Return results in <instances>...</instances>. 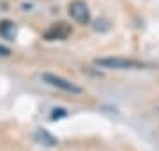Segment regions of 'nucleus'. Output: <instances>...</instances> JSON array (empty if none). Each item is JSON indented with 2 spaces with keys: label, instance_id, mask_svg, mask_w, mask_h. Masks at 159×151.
<instances>
[{
  "label": "nucleus",
  "instance_id": "8",
  "mask_svg": "<svg viewBox=\"0 0 159 151\" xmlns=\"http://www.w3.org/2000/svg\"><path fill=\"white\" fill-rule=\"evenodd\" d=\"M9 55H11V50L4 45H0V57H9Z\"/></svg>",
  "mask_w": 159,
  "mask_h": 151
},
{
  "label": "nucleus",
  "instance_id": "3",
  "mask_svg": "<svg viewBox=\"0 0 159 151\" xmlns=\"http://www.w3.org/2000/svg\"><path fill=\"white\" fill-rule=\"evenodd\" d=\"M69 16L73 18L76 23L80 25H89L90 23V11H89V6H87L83 0H74L71 2L67 7Z\"/></svg>",
  "mask_w": 159,
  "mask_h": 151
},
{
  "label": "nucleus",
  "instance_id": "1",
  "mask_svg": "<svg viewBox=\"0 0 159 151\" xmlns=\"http://www.w3.org/2000/svg\"><path fill=\"white\" fill-rule=\"evenodd\" d=\"M94 64L99 68H106V70H142V68H147V64L125 57H101L94 59Z\"/></svg>",
  "mask_w": 159,
  "mask_h": 151
},
{
  "label": "nucleus",
  "instance_id": "6",
  "mask_svg": "<svg viewBox=\"0 0 159 151\" xmlns=\"http://www.w3.org/2000/svg\"><path fill=\"white\" fill-rule=\"evenodd\" d=\"M110 29V22L108 20H96L94 22V30H97V32H104V30Z\"/></svg>",
  "mask_w": 159,
  "mask_h": 151
},
{
  "label": "nucleus",
  "instance_id": "2",
  "mask_svg": "<svg viewBox=\"0 0 159 151\" xmlns=\"http://www.w3.org/2000/svg\"><path fill=\"white\" fill-rule=\"evenodd\" d=\"M43 80H44L48 85H51V87L66 91V93H71V94H81L83 93V89L80 87V85H76L74 82L67 80V78H64V76L53 75V73H43Z\"/></svg>",
  "mask_w": 159,
  "mask_h": 151
},
{
  "label": "nucleus",
  "instance_id": "7",
  "mask_svg": "<svg viewBox=\"0 0 159 151\" xmlns=\"http://www.w3.org/2000/svg\"><path fill=\"white\" fill-rule=\"evenodd\" d=\"M67 116L66 109H53V114H51V119H58V117H64Z\"/></svg>",
  "mask_w": 159,
  "mask_h": 151
},
{
  "label": "nucleus",
  "instance_id": "4",
  "mask_svg": "<svg viewBox=\"0 0 159 151\" xmlns=\"http://www.w3.org/2000/svg\"><path fill=\"white\" fill-rule=\"evenodd\" d=\"M69 34H71V27H69L67 23L60 22V23L51 25L50 29L43 34V37H44L46 41H62V39H66Z\"/></svg>",
  "mask_w": 159,
  "mask_h": 151
},
{
  "label": "nucleus",
  "instance_id": "5",
  "mask_svg": "<svg viewBox=\"0 0 159 151\" xmlns=\"http://www.w3.org/2000/svg\"><path fill=\"white\" fill-rule=\"evenodd\" d=\"M0 36L7 41H14L16 37V25L11 20H2L0 22Z\"/></svg>",
  "mask_w": 159,
  "mask_h": 151
}]
</instances>
